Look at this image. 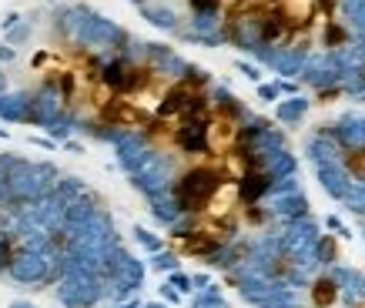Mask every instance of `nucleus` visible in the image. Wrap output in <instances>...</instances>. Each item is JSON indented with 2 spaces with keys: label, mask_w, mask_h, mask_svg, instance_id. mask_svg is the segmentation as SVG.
<instances>
[{
  "label": "nucleus",
  "mask_w": 365,
  "mask_h": 308,
  "mask_svg": "<svg viewBox=\"0 0 365 308\" xmlns=\"http://www.w3.org/2000/svg\"><path fill=\"white\" fill-rule=\"evenodd\" d=\"M221 184H225V174H221L218 167L198 165L178 181L175 198H178V205L185 208V211H208V208L214 205L218 191H221Z\"/></svg>",
  "instance_id": "nucleus-1"
},
{
  "label": "nucleus",
  "mask_w": 365,
  "mask_h": 308,
  "mask_svg": "<svg viewBox=\"0 0 365 308\" xmlns=\"http://www.w3.org/2000/svg\"><path fill=\"white\" fill-rule=\"evenodd\" d=\"M349 167H352V174L365 178V151H352V158H349Z\"/></svg>",
  "instance_id": "nucleus-3"
},
{
  "label": "nucleus",
  "mask_w": 365,
  "mask_h": 308,
  "mask_svg": "<svg viewBox=\"0 0 365 308\" xmlns=\"http://www.w3.org/2000/svg\"><path fill=\"white\" fill-rule=\"evenodd\" d=\"M355 308H365V305H355Z\"/></svg>",
  "instance_id": "nucleus-4"
},
{
  "label": "nucleus",
  "mask_w": 365,
  "mask_h": 308,
  "mask_svg": "<svg viewBox=\"0 0 365 308\" xmlns=\"http://www.w3.org/2000/svg\"><path fill=\"white\" fill-rule=\"evenodd\" d=\"M335 295H339V292H335V282H328V278H322L312 292V298H315V305L318 308H328L332 302H335Z\"/></svg>",
  "instance_id": "nucleus-2"
}]
</instances>
